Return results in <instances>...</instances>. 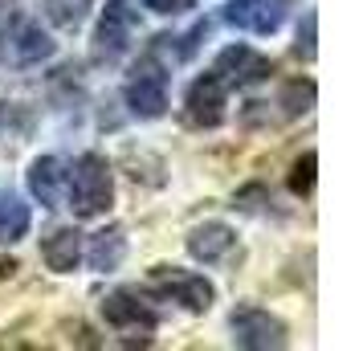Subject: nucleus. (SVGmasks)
I'll use <instances>...</instances> for the list:
<instances>
[{"mask_svg": "<svg viewBox=\"0 0 363 351\" xmlns=\"http://www.w3.org/2000/svg\"><path fill=\"white\" fill-rule=\"evenodd\" d=\"M66 188H69V208L78 217H102L111 201H115V180H111V164L86 151L78 155V164L66 172Z\"/></svg>", "mask_w": 363, "mask_h": 351, "instance_id": "1", "label": "nucleus"}, {"mask_svg": "<svg viewBox=\"0 0 363 351\" xmlns=\"http://www.w3.org/2000/svg\"><path fill=\"white\" fill-rule=\"evenodd\" d=\"M233 339H237V347L269 351V347H286L290 331H286V323L278 315H269L262 306H241L233 315Z\"/></svg>", "mask_w": 363, "mask_h": 351, "instance_id": "2", "label": "nucleus"}, {"mask_svg": "<svg viewBox=\"0 0 363 351\" xmlns=\"http://www.w3.org/2000/svg\"><path fill=\"white\" fill-rule=\"evenodd\" d=\"M135 29H139V17H135L131 4L127 0H106L102 21H99V29H94V50H99V57L118 62L123 53L131 50Z\"/></svg>", "mask_w": 363, "mask_h": 351, "instance_id": "3", "label": "nucleus"}, {"mask_svg": "<svg viewBox=\"0 0 363 351\" xmlns=\"http://www.w3.org/2000/svg\"><path fill=\"white\" fill-rule=\"evenodd\" d=\"M155 286L164 290L167 299H176L184 311H192V315H204L208 306L216 302V290L208 278H200V274H188V269H176V266H155Z\"/></svg>", "mask_w": 363, "mask_h": 351, "instance_id": "4", "label": "nucleus"}, {"mask_svg": "<svg viewBox=\"0 0 363 351\" xmlns=\"http://www.w3.org/2000/svg\"><path fill=\"white\" fill-rule=\"evenodd\" d=\"M184 118L192 127H200V131L225 123V82L216 74H204V78H196V82L188 86V94H184Z\"/></svg>", "mask_w": 363, "mask_h": 351, "instance_id": "5", "label": "nucleus"}, {"mask_svg": "<svg viewBox=\"0 0 363 351\" xmlns=\"http://www.w3.org/2000/svg\"><path fill=\"white\" fill-rule=\"evenodd\" d=\"M53 37L37 25V21H13L9 29V45H0V57L4 62H17V66H37V62H50L53 57Z\"/></svg>", "mask_w": 363, "mask_h": 351, "instance_id": "6", "label": "nucleus"}, {"mask_svg": "<svg viewBox=\"0 0 363 351\" xmlns=\"http://www.w3.org/2000/svg\"><path fill=\"white\" fill-rule=\"evenodd\" d=\"M184 245H188V253H192L196 262H204V266H225V262H233V257H241L237 233H233L229 225H220V221L196 225Z\"/></svg>", "mask_w": 363, "mask_h": 351, "instance_id": "7", "label": "nucleus"}, {"mask_svg": "<svg viewBox=\"0 0 363 351\" xmlns=\"http://www.w3.org/2000/svg\"><path fill=\"white\" fill-rule=\"evenodd\" d=\"M216 78L225 86H253L269 78V57L253 50V45H229V50L216 53Z\"/></svg>", "mask_w": 363, "mask_h": 351, "instance_id": "8", "label": "nucleus"}, {"mask_svg": "<svg viewBox=\"0 0 363 351\" xmlns=\"http://www.w3.org/2000/svg\"><path fill=\"white\" fill-rule=\"evenodd\" d=\"M102 318L115 327V331H127V335H151L155 331V311H151L147 302L131 294V290H118L111 299H102Z\"/></svg>", "mask_w": 363, "mask_h": 351, "instance_id": "9", "label": "nucleus"}, {"mask_svg": "<svg viewBox=\"0 0 363 351\" xmlns=\"http://www.w3.org/2000/svg\"><path fill=\"white\" fill-rule=\"evenodd\" d=\"M127 106L135 118H160L167 111V78L151 62L135 69V78L127 82Z\"/></svg>", "mask_w": 363, "mask_h": 351, "instance_id": "10", "label": "nucleus"}, {"mask_svg": "<svg viewBox=\"0 0 363 351\" xmlns=\"http://www.w3.org/2000/svg\"><path fill=\"white\" fill-rule=\"evenodd\" d=\"M225 17L229 25L249 29V33H278L286 21V0H229Z\"/></svg>", "mask_w": 363, "mask_h": 351, "instance_id": "11", "label": "nucleus"}, {"mask_svg": "<svg viewBox=\"0 0 363 351\" xmlns=\"http://www.w3.org/2000/svg\"><path fill=\"white\" fill-rule=\"evenodd\" d=\"M62 184H66V164H62L57 155L33 160V167H29V192H33L45 208H57V204H62Z\"/></svg>", "mask_w": 363, "mask_h": 351, "instance_id": "12", "label": "nucleus"}, {"mask_svg": "<svg viewBox=\"0 0 363 351\" xmlns=\"http://www.w3.org/2000/svg\"><path fill=\"white\" fill-rule=\"evenodd\" d=\"M41 257L53 274H69L82 257V233L78 229H53L45 241H41Z\"/></svg>", "mask_w": 363, "mask_h": 351, "instance_id": "13", "label": "nucleus"}, {"mask_svg": "<svg viewBox=\"0 0 363 351\" xmlns=\"http://www.w3.org/2000/svg\"><path fill=\"white\" fill-rule=\"evenodd\" d=\"M123 257H127V237L123 229H102V233L90 237V250H86V262L90 269H99V274H111V269L123 266Z\"/></svg>", "mask_w": 363, "mask_h": 351, "instance_id": "14", "label": "nucleus"}, {"mask_svg": "<svg viewBox=\"0 0 363 351\" xmlns=\"http://www.w3.org/2000/svg\"><path fill=\"white\" fill-rule=\"evenodd\" d=\"M29 204L21 196H0V245H13L29 233Z\"/></svg>", "mask_w": 363, "mask_h": 351, "instance_id": "15", "label": "nucleus"}, {"mask_svg": "<svg viewBox=\"0 0 363 351\" xmlns=\"http://www.w3.org/2000/svg\"><path fill=\"white\" fill-rule=\"evenodd\" d=\"M314 99H318V86H314L311 78H294V82L281 86L278 106L286 111V118H302V115L314 111Z\"/></svg>", "mask_w": 363, "mask_h": 351, "instance_id": "16", "label": "nucleus"}, {"mask_svg": "<svg viewBox=\"0 0 363 351\" xmlns=\"http://www.w3.org/2000/svg\"><path fill=\"white\" fill-rule=\"evenodd\" d=\"M86 13H90V0H45V17L66 33H74L82 25Z\"/></svg>", "mask_w": 363, "mask_h": 351, "instance_id": "17", "label": "nucleus"}, {"mask_svg": "<svg viewBox=\"0 0 363 351\" xmlns=\"http://www.w3.org/2000/svg\"><path fill=\"white\" fill-rule=\"evenodd\" d=\"M314 172H318V155L314 151H302L294 160V172H290V188L298 196H311L314 192Z\"/></svg>", "mask_w": 363, "mask_h": 351, "instance_id": "18", "label": "nucleus"}, {"mask_svg": "<svg viewBox=\"0 0 363 351\" xmlns=\"http://www.w3.org/2000/svg\"><path fill=\"white\" fill-rule=\"evenodd\" d=\"M314 41H318V13H306V17H302V25H298V45H294L306 62H314V53H318V45H314Z\"/></svg>", "mask_w": 363, "mask_h": 351, "instance_id": "19", "label": "nucleus"}, {"mask_svg": "<svg viewBox=\"0 0 363 351\" xmlns=\"http://www.w3.org/2000/svg\"><path fill=\"white\" fill-rule=\"evenodd\" d=\"M29 131V115L17 102H0V135H25Z\"/></svg>", "mask_w": 363, "mask_h": 351, "instance_id": "20", "label": "nucleus"}, {"mask_svg": "<svg viewBox=\"0 0 363 351\" xmlns=\"http://www.w3.org/2000/svg\"><path fill=\"white\" fill-rule=\"evenodd\" d=\"M143 9L160 13V17H176V13H184V9H188V0H143Z\"/></svg>", "mask_w": 363, "mask_h": 351, "instance_id": "21", "label": "nucleus"}, {"mask_svg": "<svg viewBox=\"0 0 363 351\" xmlns=\"http://www.w3.org/2000/svg\"><path fill=\"white\" fill-rule=\"evenodd\" d=\"M74 339H78L82 347H99V339H90V327H82V323L74 327Z\"/></svg>", "mask_w": 363, "mask_h": 351, "instance_id": "22", "label": "nucleus"}, {"mask_svg": "<svg viewBox=\"0 0 363 351\" xmlns=\"http://www.w3.org/2000/svg\"><path fill=\"white\" fill-rule=\"evenodd\" d=\"M17 274V262H0V278H13Z\"/></svg>", "mask_w": 363, "mask_h": 351, "instance_id": "23", "label": "nucleus"}]
</instances>
